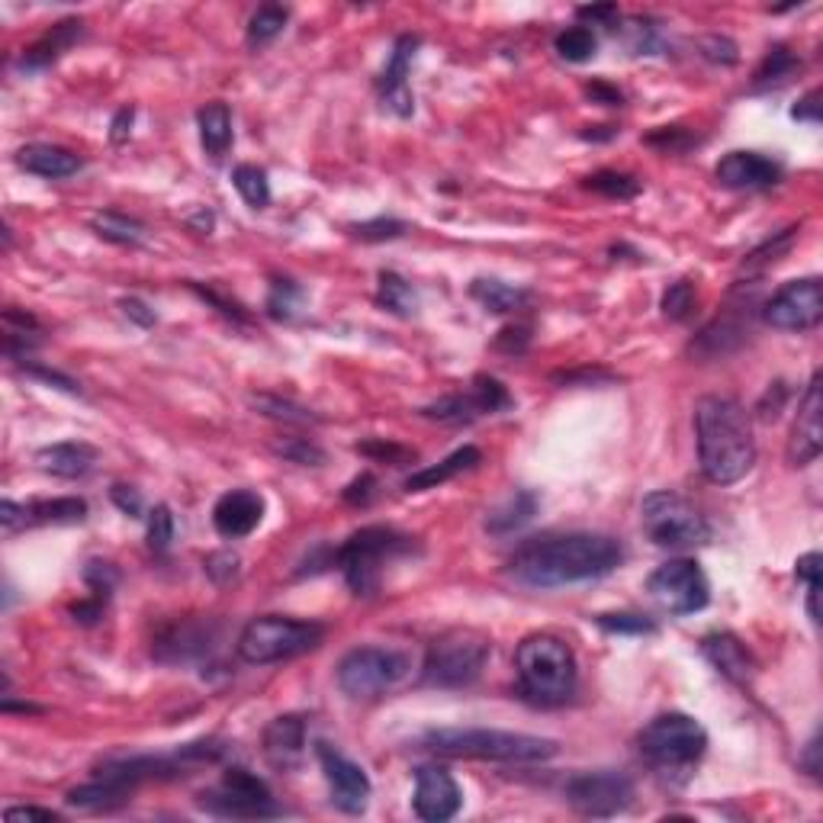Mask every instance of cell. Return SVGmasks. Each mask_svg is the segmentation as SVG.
<instances>
[{
	"instance_id": "obj_1",
	"label": "cell",
	"mask_w": 823,
	"mask_h": 823,
	"mask_svg": "<svg viewBox=\"0 0 823 823\" xmlns=\"http://www.w3.org/2000/svg\"><path fill=\"white\" fill-rule=\"evenodd\" d=\"M624 560V548L605 534H556L521 544L508 560V573L531 589H560L593 583L615 573Z\"/></svg>"
},
{
	"instance_id": "obj_2",
	"label": "cell",
	"mask_w": 823,
	"mask_h": 823,
	"mask_svg": "<svg viewBox=\"0 0 823 823\" xmlns=\"http://www.w3.org/2000/svg\"><path fill=\"white\" fill-rule=\"evenodd\" d=\"M695 438L701 473L714 486L740 483L756 463L749 415L731 396H701L695 403Z\"/></svg>"
},
{
	"instance_id": "obj_3",
	"label": "cell",
	"mask_w": 823,
	"mask_h": 823,
	"mask_svg": "<svg viewBox=\"0 0 823 823\" xmlns=\"http://www.w3.org/2000/svg\"><path fill=\"white\" fill-rule=\"evenodd\" d=\"M518 688L531 704L556 708L576 691V656L570 643L553 634H531L515 650Z\"/></svg>"
},
{
	"instance_id": "obj_4",
	"label": "cell",
	"mask_w": 823,
	"mask_h": 823,
	"mask_svg": "<svg viewBox=\"0 0 823 823\" xmlns=\"http://www.w3.org/2000/svg\"><path fill=\"white\" fill-rule=\"evenodd\" d=\"M431 753L441 756H466L486 763H544L556 756V740L531 736V733L486 731V728H438L421 740Z\"/></svg>"
},
{
	"instance_id": "obj_5",
	"label": "cell",
	"mask_w": 823,
	"mask_h": 823,
	"mask_svg": "<svg viewBox=\"0 0 823 823\" xmlns=\"http://www.w3.org/2000/svg\"><path fill=\"white\" fill-rule=\"evenodd\" d=\"M638 743H641V756L656 776L686 781L708 749V733L695 718H688L683 711H669V714L653 718L641 731Z\"/></svg>"
},
{
	"instance_id": "obj_6",
	"label": "cell",
	"mask_w": 823,
	"mask_h": 823,
	"mask_svg": "<svg viewBox=\"0 0 823 823\" xmlns=\"http://www.w3.org/2000/svg\"><path fill=\"white\" fill-rule=\"evenodd\" d=\"M412 550V538L399 534L396 528H386V525H370V528H361L354 531L338 553V566L351 586L354 595H376L380 589V579H383V570L390 560L403 556Z\"/></svg>"
},
{
	"instance_id": "obj_7",
	"label": "cell",
	"mask_w": 823,
	"mask_h": 823,
	"mask_svg": "<svg viewBox=\"0 0 823 823\" xmlns=\"http://www.w3.org/2000/svg\"><path fill=\"white\" fill-rule=\"evenodd\" d=\"M489 638L470 628H454L435 638L425 663H421V683L438 688L473 686L483 676V666L489 659Z\"/></svg>"
},
{
	"instance_id": "obj_8",
	"label": "cell",
	"mask_w": 823,
	"mask_h": 823,
	"mask_svg": "<svg viewBox=\"0 0 823 823\" xmlns=\"http://www.w3.org/2000/svg\"><path fill=\"white\" fill-rule=\"evenodd\" d=\"M325 628L316 621H296L283 615H264L245 624L238 634V656L251 666H268L280 659H293L322 641Z\"/></svg>"
},
{
	"instance_id": "obj_9",
	"label": "cell",
	"mask_w": 823,
	"mask_h": 823,
	"mask_svg": "<svg viewBox=\"0 0 823 823\" xmlns=\"http://www.w3.org/2000/svg\"><path fill=\"white\" fill-rule=\"evenodd\" d=\"M641 525L646 538L656 548L666 550H688L704 544L711 538V528L704 515L688 503L686 496L659 489L650 493L641 503Z\"/></svg>"
},
{
	"instance_id": "obj_10",
	"label": "cell",
	"mask_w": 823,
	"mask_h": 823,
	"mask_svg": "<svg viewBox=\"0 0 823 823\" xmlns=\"http://www.w3.org/2000/svg\"><path fill=\"white\" fill-rule=\"evenodd\" d=\"M409 676V656L390 646H354L338 663V686L351 698H380Z\"/></svg>"
},
{
	"instance_id": "obj_11",
	"label": "cell",
	"mask_w": 823,
	"mask_h": 823,
	"mask_svg": "<svg viewBox=\"0 0 823 823\" xmlns=\"http://www.w3.org/2000/svg\"><path fill=\"white\" fill-rule=\"evenodd\" d=\"M200 808L216 818H238V821H264L280 818L283 808L274 801L271 788L258 776H251L241 766L226 769L223 781L200 794Z\"/></svg>"
},
{
	"instance_id": "obj_12",
	"label": "cell",
	"mask_w": 823,
	"mask_h": 823,
	"mask_svg": "<svg viewBox=\"0 0 823 823\" xmlns=\"http://www.w3.org/2000/svg\"><path fill=\"white\" fill-rule=\"evenodd\" d=\"M646 593L669 615H695L711 601V586H708L704 570L688 556L656 566L646 579Z\"/></svg>"
},
{
	"instance_id": "obj_13",
	"label": "cell",
	"mask_w": 823,
	"mask_h": 823,
	"mask_svg": "<svg viewBox=\"0 0 823 823\" xmlns=\"http://www.w3.org/2000/svg\"><path fill=\"white\" fill-rule=\"evenodd\" d=\"M566 801L583 818H615L634 801V781L615 769L579 773L566 781Z\"/></svg>"
},
{
	"instance_id": "obj_14",
	"label": "cell",
	"mask_w": 823,
	"mask_h": 823,
	"mask_svg": "<svg viewBox=\"0 0 823 823\" xmlns=\"http://www.w3.org/2000/svg\"><path fill=\"white\" fill-rule=\"evenodd\" d=\"M763 319L781 331H808L823 319V283L818 277L791 280L773 293L763 309Z\"/></svg>"
},
{
	"instance_id": "obj_15",
	"label": "cell",
	"mask_w": 823,
	"mask_h": 823,
	"mask_svg": "<svg viewBox=\"0 0 823 823\" xmlns=\"http://www.w3.org/2000/svg\"><path fill=\"white\" fill-rule=\"evenodd\" d=\"M316 756H319L325 781L331 788L335 808L345 814H364L370 791H373L364 769L354 759H348L345 753H338L331 743H316Z\"/></svg>"
},
{
	"instance_id": "obj_16",
	"label": "cell",
	"mask_w": 823,
	"mask_h": 823,
	"mask_svg": "<svg viewBox=\"0 0 823 823\" xmlns=\"http://www.w3.org/2000/svg\"><path fill=\"white\" fill-rule=\"evenodd\" d=\"M511 406V396L505 390L503 383L496 376H476L473 386L466 393H451L444 399H438L435 406H428L425 415L428 418H438V421H451V425H460V421H473L480 415H493V412H503Z\"/></svg>"
},
{
	"instance_id": "obj_17",
	"label": "cell",
	"mask_w": 823,
	"mask_h": 823,
	"mask_svg": "<svg viewBox=\"0 0 823 823\" xmlns=\"http://www.w3.org/2000/svg\"><path fill=\"white\" fill-rule=\"evenodd\" d=\"M216 641H219V624L193 618V621H178V624L165 628L155 638L151 653L161 663H193V659L210 656L216 650Z\"/></svg>"
},
{
	"instance_id": "obj_18",
	"label": "cell",
	"mask_w": 823,
	"mask_h": 823,
	"mask_svg": "<svg viewBox=\"0 0 823 823\" xmlns=\"http://www.w3.org/2000/svg\"><path fill=\"white\" fill-rule=\"evenodd\" d=\"M823 396H821V373L811 376L801 403H798V415L791 425V438H788V463L791 466H811L821 458L823 451Z\"/></svg>"
},
{
	"instance_id": "obj_19",
	"label": "cell",
	"mask_w": 823,
	"mask_h": 823,
	"mask_svg": "<svg viewBox=\"0 0 823 823\" xmlns=\"http://www.w3.org/2000/svg\"><path fill=\"white\" fill-rule=\"evenodd\" d=\"M460 785L454 776L441 766H421L415 769V798L412 808L421 821L444 823L460 811Z\"/></svg>"
},
{
	"instance_id": "obj_20",
	"label": "cell",
	"mask_w": 823,
	"mask_h": 823,
	"mask_svg": "<svg viewBox=\"0 0 823 823\" xmlns=\"http://www.w3.org/2000/svg\"><path fill=\"white\" fill-rule=\"evenodd\" d=\"M714 174L731 190H766L781 181V165L759 151H731L718 161Z\"/></svg>"
},
{
	"instance_id": "obj_21",
	"label": "cell",
	"mask_w": 823,
	"mask_h": 823,
	"mask_svg": "<svg viewBox=\"0 0 823 823\" xmlns=\"http://www.w3.org/2000/svg\"><path fill=\"white\" fill-rule=\"evenodd\" d=\"M264 518V499L255 489H232L213 505V525L223 538H248Z\"/></svg>"
},
{
	"instance_id": "obj_22",
	"label": "cell",
	"mask_w": 823,
	"mask_h": 823,
	"mask_svg": "<svg viewBox=\"0 0 823 823\" xmlns=\"http://www.w3.org/2000/svg\"><path fill=\"white\" fill-rule=\"evenodd\" d=\"M264 756L280 773L300 769L306 756V721L300 714L274 718L264 731Z\"/></svg>"
},
{
	"instance_id": "obj_23",
	"label": "cell",
	"mask_w": 823,
	"mask_h": 823,
	"mask_svg": "<svg viewBox=\"0 0 823 823\" xmlns=\"http://www.w3.org/2000/svg\"><path fill=\"white\" fill-rule=\"evenodd\" d=\"M415 48H418V40H415V36H399L396 46H393L390 61H386V68H383V75H380L383 103H386L393 113H399V116H412V110H415V97H412L409 81H406Z\"/></svg>"
},
{
	"instance_id": "obj_24",
	"label": "cell",
	"mask_w": 823,
	"mask_h": 823,
	"mask_svg": "<svg viewBox=\"0 0 823 823\" xmlns=\"http://www.w3.org/2000/svg\"><path fill=\"white\" fill-rule=\"evenodd\" d=\"M701 653L708 656V663H711L718 673H724L728 679L740 683V686H746V683L753 679V673H756L753 653L736 641L733 634H724V631H721V634H708V638L701 641Z\"/></svg>"
},
{
	"instance_id": "obj_25",
	"label": "cell",
	"mask_w": 823,
	"mask_h": 823,
	"mask_svg": "<svg viewBox=\"0 0 823 823\" xmlns=\"http://www.w3.org/2000/svg\"><path fill=\"white\" fill-rule=\"evenodd\" d=\"M36 463L43 473H52V476H61V480H81L88 476L97 463V448L84 444V441H58V444H48L36 454Z\"/></svg>"
},
{
	"instance_id": "obj_26",
	"label": "cell",
	"mask_w": 823,
	"mask_h": 823,
	"mask_svg": "<svg viewBox=\"0 0 823 823\" xmlns=\"http://www.w3.org/2000/svg\"><path fill=\"white\" fill-rule=\"evenodd\" d=\"M16 165L46 181H61L81 171V158L58 145H26L16 151Z\"/></svg>"
},
{
	"instance_id": "obj_27",
	"label": "cell",
	"mask_w": 823,
	"mask_h": 823,
	"mask_svg": "<svg viewBox=\"0 0 823 823\" xmlns=\"http://www.w3.org/2000/svg\"><path fill=\"white\" fill-rule=\"evenodd\" d=\"M84 36V23L81 20H61L48 30L43 40H36L33 46L23 52L20 65L30 68V71H40V68H48L52 61H58L68 48L75 46L78 40Z\"/></svg>"
},
{
	"instance_id": "obj_28",
	"label": "cell",
	"mask_w": 823,
	"mask_h": 823,
	"mask_svg": "<svg viewBox=\"0 0 823 823\" xmlns=\"http://www.w3.org/2000/svg\"><path fill=\"white\" fill-rule=\"evenodd\" d=\"M749 325L740 319L736 313L718 316L708 328H701L698 341H691V351H698L701 358H718V354H731L733 348H740L746 341Z\"/></svg>"
},
{
	"instance_id": "obj_29",
	"label": "cell",
	"mask_w": 823,
	"mask_h": 823,
	"mask_svg": "<svg viewBox=\"0 0 823 823\" xmlns=\"http://www.w3.org/2000/svg\"><path fill=\"white\" fill-rule=\"evenodd\" d=\"M538 496L528 493V489H518L511 493L505 503H499L489 515H486V531L496 534V538H505V534H515L521 531L534 515H538Z\"/></svg>"
},
{
	"instance_id": "obj_30",
	"label": "cell",
	"mask_w": 823,
	"mask_h": 823,
	"mask_svg": "<svg viewBox=\"0 0 823 823\" xmlns=\"http://www.w3.org/2000/svg\"><path fill=\"white\" fill-rule=\"evenodd\" d=\"M480 460H483L480 448L466 444V448L454 451L451 458L441 460L438 466H425V470L412 473L409 480H406V493H425V489H435V486H441V483H448V480L460 476L463 470H473Z\"/></svg>"
},
{
	"instance_id": "obj_31",
	"label": "cell",
	"mask_w": 823,
	"mask_h": 823,
	"mask_svg": "<svg viewBox=\"0 0 823 823\" xmlns=\"http://www.w3.org/2000/svg\"><path fill=\"white\" fill-rule=\"evenodd\" d=\"M470 296H473L480 306H486L489 313H496V316L518 313V309H525L528 300H531L528 290L511 286V283H503V280H486V277H480V280L470 283Z\"/></svg>"
},
{
	"instance_id": "obj_32",
	"label": "cell",
	"mask_w": 823,
	"mask_h": 823,
	"mask_svg": "<svg viewBox=\"0 0 823 823\" xmlns=\"http://www.w3.org/2000/svg\"><path fill=\"white\" fill-rule=\"evenodd\" d=\"M196 126H200V142L206 148V155L213 161H219L232 145V113L226 103H206L196 113Z\"/></svg>"
},
{
	"instance_id": "obj_33",
	"label": "cell",
	"mask_w": 823,
	"mask_h": 823,
	"mask_svg": "<svg viewBox=\"0 0 823 823\" xmlns=\"http://www.w3.org/2000/svg\"><path fill=\"white\" fill-rule=\"evenodd\" d=\"M84 518H88V503L75 496L26 505V525H78Z\"/></svg>"
},
{
	"instance_id": "obj_34",
	"label": "cell",
	"mask_w": 823,
	"mask_h": 823,
	"mask_svg": "<svg viewBox=\"0 0 823 823\" xmlns=\"http://www.w3.org/2000/svg\"><path fill=\"white\" fill-rule=\"evenodd\" d=\"M91 226L100 238H106V241H113V245H129V248H136V245L145 241V226H142L138 219L123 216V213H113V210L97 213L91 219Z\"/></svg>"
},
{
	"instance_id": "obj_35",
	"label": "cell",
	"mask_w": 823,
	"mask_h": 823,
	"mask_svg": "<svg viewBox=\"0 0 823 823\" xmlns=\"http://www.w3.org/2000/svg\"><path fill=\"white\" fill-rule=\"evenodd\" d=\"M376 300H380V306H386L396 316H415V309H418V296H415L412 283L406 277L396 274V271H383L380 274Z\"/></svg>"
},
{
	"instance_id": "obj_36",
	"label": "cell",
	"mask_w": 823,
	"mask_h": 823,
	"mask_svg": "<svg viewBox=\"0 0 823 823\" xmlns=\"http://www.w3.org/2000/svg\"><path fill=\"white\" fill-rule=\"evenodd\" d=\"M248 403L261 412V415H268V418H274V421H286V425H309V421H319V415H313L306 406H296V403H290V399H280L274 393H255V396H248Z\"/></svg>"
},
{
	"instance_id": "obj_37",
	"label": "cell",
	"mask_w": 823,
	"mask_h": 823,
	"mask_svg": "<svg viewBox=\"0 0 823 823\" xmlns=\"http://www.w3.org/2000/svg\"><path fill=\"white\" fill-rule=\"evenodd\" d=\"M232 183H235V190L241 193V200L248 206L261 210V206L271 203V183H268V174L258 165H238L232 171Z\"/></svg>"
},
{
	"instance_id": "obj_38",
	"label": "cell",
	"mask_w": 823,
	"mask_h": 823,
	"mask_svg": "<svg viewBox=\"0 0 823 823\" xmlns=\"http://www.w3.org/2000/svg\"><path fill=\"white\" fill-rule=\"evenodd\" d=\"M286 20H290V10H286V7H277V3L258 7L255 16H251V23H248V43H251V46L271 43V40H277V36L283 33Z\"/></svg>"
},
{
	"instance_id": "obj_39",
	"label": "cell",
	"mask_w": 823,
	"mask_h": 823,
	"mask_svg": "<svg viewBox=\"0 0 823 823\" xmlns=\"http://www.w3.org/2000/svg\"><path fill=\"white\" fill-rule=\"evenodd\" d=\"M556 55L560 58H566V61H589L595 55V48H598V40H595V33L589 26H570V30H563L560 36H556Z\"/></svg>"
},
{
	"instance_id": "obj_40",
	"label": "cell",
	"mask_w": 823,
	"mask_h": 823,
	"mask_svg": "<svg viewBox=\"0 0 823 823\" xmlns=\"http://www.w3.org/2000/svg\"><path fill=\"white\" fill-rule=\"evenodd\" d=\"M801 68V61L788 52L785 46H776L769 55H766V61L759 65V71H756V88H766V84H781V81H788L794 71Z\"/></svg>"
},
{
	"instance_id": "obj_41",
	"label": "cell",
	"mask_w": 823,
	"mask_h": 823,
	"mask_svg": "<svg viewBox=\"0 0 823 823\" xmlns=\"http://www.w3.org/2000/svg\"><path fill=\"white\" fill-rule=\"evenodd\" d=\"M586 187L611 200H634L641 193V183L631 174H618V171H598L593 178H586Z\"/></svg>"
},
{
	"instance_id": "obj_42",
	"label": "cell",
	"mask_w": 823,
	"mask_h": 823,
	"mask_svg": "<svg viewBox=\"0 0 823 823\" xmlns=\"http://www.w3.org/2000/svg\"><path fill=\"white\" fill-rule=\"evenodd\" d=\"M303 290L293 283V280H274L271 286V296H268V313L274 319H293L303 306Z\"/></svg>"
},
{
	"instance_id": "obj_43",
	"label": "cell",
	"mask_w": 823,
	"mask_h": 823,
	"mask_svg": "<svg viewBox=\"0 0 823 823\" xmlns=\"http://www.w3.org/2000/svg\"><path fill=\"white\" fill-rule=\"evenodd\" d=\"M274 454L290 460V463H300V466H322L325 463V451H322L316 441H309V438H283V441H274Z\"/></svg>"
},
{
	"instance_id": "obj_44",
	"label": "cell",
	"mask_w": 823,
	"mask_h": 823,
	"mask_svg": "<svg viewBox=\"0 0 823 823\" xmlns=\"http://www.w3.org/2000/svg\"><path fill=\"white\" fill-rule=\"evenodd\" d=\"M174 541V515L168 505H155L148 511V548L155 553H168Z\"/></svg>"
},
{
	"instance_id": "obj_45",
	"label": "cell",
	"mask_w": 823,
	"mask_h": 823,
	"mask_svg": "<svg viewBox=\"0 0 823 823\" xmlns=\"http://www.w3.org/2000/svg\"><path fill=\"white\" fill-rule=\"evenodd\" d=\"M691 309H695V283L691 280L673 283L663 296V316L673 322H686Z\"/></svg>"
},
{
	"instance_id": "obj_46",
	"label": "cell",
	"mask_w": 823,
	"mask_h": 823,
	"mask_svg": "<svg viewBox=\"0 0 823 823\" xmlns=\"http://www.w3.org/2000/svg\"><path fill=\"white\" fill-rule=\"evenodd\" d=\"M595 621H598V628H605L611 634H634V638L656 634V624L643 615H598Z\"/></svg>"
},
{
	"instance_id": "obj_47",
	"label": "cell",
	"mask_w": 823,
	"mask_h": 823,
	"mask_svg": "<svg viewBox=\"0 0 823 823\" xmlns=\"http://www.w3.org/2000/svg\"><path fill=\"white\" fill-rule=\"evenodd\" d=\"M794 235H798V226H791V229H785L781 235H776V238H769L763 248H756V251L743 261V268H763V264H769V261L776 264L778 255H785V251L791 248Z\"/></svg>"
},
{
	"instance_id": "obj_48",
	"label": "cell",
	"mask_w": 823,
	"mask_h": 823,
	"mask_svg": "<svg viewBox=\"0 0 823 823\" xmlns=\"http://www.w3.org/2000/svg\"><path fill=\"white\" fill-rule=\"evenodd\" d=\"M406 223H399V219H386V216H380V219H370V223H361V226H351V232L358 235V238H364V241H386V238H399V235H406Z\"/></svg>"
},
{
	"instance_id": "obj_49",
	"label": "cell",
	"mask_w": 823,
	"mask_h": 823,
	"mask_svg": "<svg viewBox=\"0 0 823 823\" xmlns=\"http://www.w3.org/2000/svg\"><path fill=\"white\" fill-rule=\"evenodd\" d=\"M358 451H361V454H367V458H373V460H386V463H396V466L415 458L409 448H399V444H386V441H367V444H358Z\"/></svg>"
},
{
	"instance_id": "obj_50",
	"label": "cell",
	"mask_w": 823,
	"mask_h": 823,
	"mask_svg": "<svg viewBox=\"0 0 823 823\" xmlns=\"http://www.w3.org/2000/svg\"><path fill=\"white\" fill-rule=\"evenodd\" d=\"M206 573H210V579H216V583H229L232 576L238 573V556L232 553V550H219V553H213V556H206Z\"/></svg>"
},
{
	"instance_id": "obj_51",
	"label": "cell",
	"mask_w": 823,
	"mask_h": 823,
	"mask_svg": "<svg viewBox=\"0 0 823 823\" xmlns=\"http://www.w3.org/2000/svg\"><path fill=\"white\" fill-rule=\"evenodd\" d=\"M23 370H26L30 376H36V380L48 383V386L61 390V393H71V396H78V393H81V386H78V383H75L71 376L58 373V370H48V367H40V364H26Z\"/></svg>"
},
{
	"instance_id": "obj_52",
	"label": "cell",
	"mask_w": 823,
	"mask_h": 823,
	"mask_svg": "<svg viewBox=\"0 0 823 823\" xmlns=\"http://www.w3.org/2000/svg\"><path fill=\"white\" fill-rule=\"evenodd\" d=\"M531 341V328L528 325H511V328H503L499 338H496V348L505 351V354H521Z\"/></svg>"
},
{
	"instance_id": "obj_53",
	"label": "cell",
	"mask_w": 823,
	"mask_h": 823,
	"mask_svg": "<svg viewBox=\"0 0 823 823\" xmlns=\"http://www.w3.org/2000/svg\"><path fill=\"white\" fill-rule=\"evenodd\" d=\"M3 821L7 823H26V821H40V823H58L61 818L58 814H52L46 808H7L3 811Z\"/></svg>"
},
{
	"instance_id": "obj_54",
	"label": "cell",
	"mask_w": 823,
	"mask_h": 823,
	"mask_svg": "<svg viewBox=\"0 0 823 823\" xmlns=\"http://www.w3.org/2000/svg\"><path fill=\"white\" fill-rule=\"evenodd\" d=\"M110 499L116 503L120 511H126V515H133V518H142V496H138L133 486H123V483L113 486V489H110Z\"/></svg>"
},
{
	"instance_id": "obj_55",
	"label": "cell",
	"mask_w": 823,
	"mask_h": 823,
	"mask_svg": "<svg viewBox=\"0 0 823 823\" xmlns=\"http://www.w3.org/2000/svg\"><path fill=\"white\" fill-rule=\"evenodd\" d=\"M646 142H650V145H659V148H666V151H679V148L691 145V136H686L679 126H666V129L653 133Z\"/></svg>"
},
{
	"instance_id": "obj_56",
	"label": "cell",
	"mask_w": 823,
	"mask_h": 823,
	"mask_svg": "<svg viewBox=\"0 0 823 823\" xmlns=\"http://www.w3.org/2000/svg\"><path fill=\"white\" fill-rule=\"evenodd\" d=\"M373 493H376V480L370 476V473H364V476H358L348 489H345V503H351V505H370V499H373Z\"/></svg>"
},
{
	"instance_id": "obj_57",
	"label": "cell",
	"mask_w": 823,
	"mask_h": 823,
	"mask_svg": "<svg viewBox=\"0 0 823 823\" xmlns=\"http://www.w3.org/2000/svg\"><path fill=\"white\" fill-rule=\"evenodd\" d=\"M818 100H821V93L818 91H811L808 97H801V100H798V106L791 110V116H794V120H801V123H814V126H818V123H821V103H818Z\"/></svg>"
},
{
	"instance_id": "obj_58",
	"label": "cell",
	"mask_w": 823,
	"mask_h": 823,
	"mask_svg": "<svg viewBox=\"0 0 823 823\" xmlns=\"http://www.w3.org/2000/svg\"><path fill=\"white\" fill-rule=\"evenodd\" d=\"M701 48H711V52H704L708 58H714V61H724V65H733L736 61V46H733L731 40H721V36H708Z\"/></svg>"
},
{
	"instance_id": "obj_59",
	"label": "cell",
	"mask_w": 823,
	"mask_h": 823,
	"mask_svg": "<svg viewBox=\"0 0 823 823\" xmlns=\"http://www.w3.org/2000/svg\"><path fill=\"white\" fill-rule=\"evenodd\" d=\"M823 573V556L821 553H804L798 563H794V576L798 579H804V583H814V579H821Z\"/></svg>"
},
{
	"instance_id": "obj_60",
	"label": "cell",
	"mask_w": 823,
	"mask_h": 823,
	"mask_svg": "<svg viewBox=\"0 0 823 823\" xmlns=\"http://www.w3.org/2000/svg\"><path fill=\"white\" fill-rule=\"evenodd\" d=\"M133 120H136V110L133 106H123L116 116H113V126H110V138L120 145V142H126L129 133H133Z\"/></svg>"
},
{
	"instance_id": "obj_61",
	"label": "cell",
	"mask_w": 823,
	"mask_h": 823,
	"mask_svg": "<svg viewBox=\"0 0 823 823\" xmlns=\"http://www.w3.org/2000/svg\"><path fill=\"white\" fill-rule=\"evenodd\" d=\"M123 306V313L129 316V319H136L142 328H148V325H155V313L142 303V300H123L120 303Z\"/></svg>"
},
{
	"instance_id": "obj_62",
	"label": "cell",
	"mask_w": 823,
	"mask_h": 823,
	"mask_svg": "<svg viewBox=\"0 0 823 823\" xmlns=\"http://www.w3.org/2000/svg\"><path fill=\"white\" fill-rule=\"evenodd\" d=\"M579 16L583 20H593V23H605V20H615L618 16V7H579Z\"/></svg>"
},
{
	"instance_id": "obj_63",
	"label": "cell",
	"mask_w": 823,
	"mask_h": 823,
	"mask_svg": "<svg viewBox=\"0 0 823 823\" xmlns=\"http://www.w3.org/2000/svg\"><path fill=\"white\" fill-rule=\"evenodd\" d=\"M589 97H598V100L608 103V106H621V91L605 88V84H593V88H589Z\"/></svg>"
},
{
	"instance_id": "obj_64",
	"label": "cell",
	"mask_w": 823,
	"mask_h": 823,
	"mask_svg": "<svg viewBox=\"0 0 823 823\" xmlns=\"http://www.w3.org/2000/svg\"><path fill=\"white\" fill-rule=\"evenodd\" d=\"M818 749H821V743H818V736H814V740L808 743V759H804V763H808V773H811V776H818V773H821V763H818Z\"/></svg>"
}]
</instances>
